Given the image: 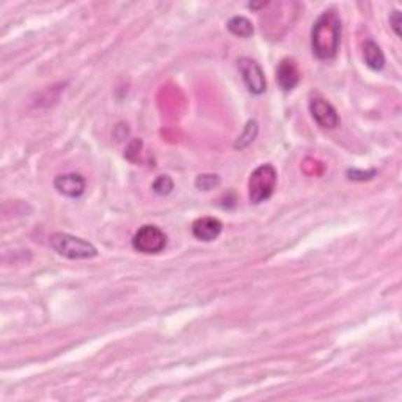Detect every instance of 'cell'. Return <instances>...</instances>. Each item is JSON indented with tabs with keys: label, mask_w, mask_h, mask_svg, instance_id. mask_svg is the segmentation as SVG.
Returning <instances> with one entry per match:
<instances>
[{
	"label": "cell",
	"mask_w": 402,
	"mask_h": 402,
	"mask_svg": "<svg viewBox=\"0 0 402 402\" xmlns=\"http://www.w3.org/2000/svg\"><path fill=\"white\" fill-rule=\"evenodd\" d=\"M153 190L158 193V195H168L173 190V181L170 176H167V174H162L158 179L153 183Z\"/></svg>",
	"instance_id": "13"
},
{
	"label": "cell",
	"mask_w": 402,
	"mask_h": 402,
	"mask_svg": "<svg viewBox=\"0 0 402 402\" xmlns=\"http://www.w3.org/2000/svg\"><path fill=\"white\" fill-rule=\"evenodd\" d=\"M277 81L278 85H280L284 92H291V90L297 87V83L300 81V73L294 58H283V60L278 63Z\"/></svg>",
	"instance_id": "8"
},
{
	"label": "cell",
	"mask_w": 402,
	"mask_h": 402,
	"mask_svg": "<svg viewBox=\"0 0 402 402\" xmlns=\"http://www.w3.org/2000/svg\"><path fill=\"white\" fill-rule=\"evenodd\" d=\"M310 112L321 127L335 129L341 123L336 109L328 101L321 98V96H314V98L310 99Z\"/></svg>",
	"instance_id": "6"
},
{
	"label": "cell",
	"mask_w": 402,
	"mask_h": 402,
	"mask_svg": "<svg viewBox=\"0 0 402 402\" xmlns=\"http://www.w3.org/2000/svg\"><path fill=\"white\" fill-rule=\"evenodd\" d=\"M132 245L134 249L140 253L154 255V253H160L165 249L167 235L159 226L145 225L134 235Z\"/></svg>",
	"instance_id": "4"
},
{
	"label": "cell",
	"mask_w": 402,
	"mask_h": 402,
	"mask_svg": "<svg viewBox=\"0 0 402 402\" xmlns=\"http://www.w3.org/2000/svg\"><path fill=\"white\" fill-rule=\"evenodd\" d=\"M277 170L274 165L265 164L258 167L249 178V198L250 203L259 205L268 201L275 190Z\"/></svg>",
	"instance_id": "3"
},
{
	"label": "cell",
	"mask_w": 402,
	"mask_h": 402,
	"mask_svg": "<svg viewBox=\"0 0 402 402\" xmlns=\"http://www.w3.org/2000/svg\"><path fill=\"white\" fill-rule=\"evenodd\" d=\"M195 184L201 190H211L220 184V178L217 174H200Z\"/></svg>",
	"instance_id": "14"
},
{
	"label": "cell",
	"mask_w": 402,
	"mask_h": 402,
	"mask_svg": "<svg viewBox=\"0 0 402 402\" xmlns=\"http://www.w3.org/2000/svg\"><path fill=\"white\" fill-rule=\"evenodd\" d=\"M223 225L216 217H201L195 220L192 225V233L193 236L203 242H211L216 241L222 233Z\"/></svg>",
	"instance_id": "9"
},
{
	"label": "cell",
	"mask_w": 402,
	"mask_h": 402,
	"mask_svg": "<svg viewBox=\"0 0 402 402\" xmlns=\"http://www.w3.org/2000/svg\"><path fill=\"white\" fill-rule=\"evenodd\" d=\"M363 58H365L366 67L374 71H380L385 67L384 52H382L377 44L371 40L366 41L365 46H363Z\"/></svg>",
	"instance_id": "10"
},
{
	"label": "cell",
	"mask_w": 402,
	"mask_h": 402,
	"mask_svg": "<svg viewBox=\"0 0 402 402\" xmlns=\"http://www.w3.org/2000/svg\"><path fill=\"white\" fill-rule=\"evenodd\" d=\"M54 187L63 197L79 198L85 192V179L79 173L60 174L54 179Z\"/></svg>",
	"instance_id": "7"
},
{
	"label": "cell",
	"mask_w": 402,
	"mask_h": 402,
	"mask_svg": "<svg viewBox=\"0 0 402 402\" xmlns=\"http://www.w3.org/2000/svg\"><path fill=\"white\" fill-rule=\"evenodd\" d=\"M49 242L58 255L68 259H90L98 255V250L93 244L83 241L81 237L67 235V233H55L50 236Z\"/></svg>",
	"instance_id": "2"
},
{
	"label": "cell",
	"mask_w": 402,
	"mask_h": 402,
	"mask_svg": "<svg viewBox=\"0 0 402 402\" xmlns=\"http://www.w3.org/2000/svg\"><path fill=\"white\" fill-rule=\"evenodd\" d=\"M390 24L393 30L396 32V35L401 36V24H402V16H401V11H393L391 16H390Z\"/></svg>",
	"instance_id": "15"
},
{
	"label": "cell",
	"mask_w": 402,
	"mask_h": 402,
	"mask_svg": "<svg viewBox=\"0 0 402 402\" xmlns=\"http://www.w3.org/2000/svg\"><path fill=\"white\" fill-rule=\"evenodd\" d=\"M256 132H258V125L256 121H249L247 126H245V131L242 132L241 137L237 139V141L235 144V148H239V150H242V148L249 146L253 140L256 137Z\"/></svg>",
	"instance_id": "12"
},
{
	"label": "cell",
	"mask_w": 402,
	"mask_h": 402,
	"mask_svg": "<svg viewBox=\"0 0 402 402\" xmlns=\"http://www.w3.org/2000/svg\"><path fill=\"white\" fill-rule=\"evenodd\" d=\"M341 44V21L335 10H327L316 19L311 30V48L319 60H333Z\"/></svg>",
	"instance_id": "1"
},
{
	"label": "cell",
	"mask_w": 402,
	"mask_h": 402,
	"mask_svg": "<svg viewBox=\"0 0 402 402\" xmlns=\"http://www.w3.org/2000/svg\"><path fill=\"white\" fill-rule=\"evenodd\" d=\"M228 30L233 35L241 38H250L253 35V24L244 16H235L228 21Z\"/></svg>",
	"instance_id": "11"
},
{
	"label": "cell",
	"mask_w": 402,
	"mask_h": 402,
	"mask_svg": "<svg viewBox=\"0 0 402 402\" xmlns=\"http://www.w3.org/2000/svg\"><path fill=\"white\" fill-rule=\"evenodd\" d=\"M239 71H241L242 81L250 93L263 95L265 92L268 82H265L264 71L255 60H251L249 57H242L239 60Z\"/></svg>",
	"instance_id": "5"
}]
</instances>
